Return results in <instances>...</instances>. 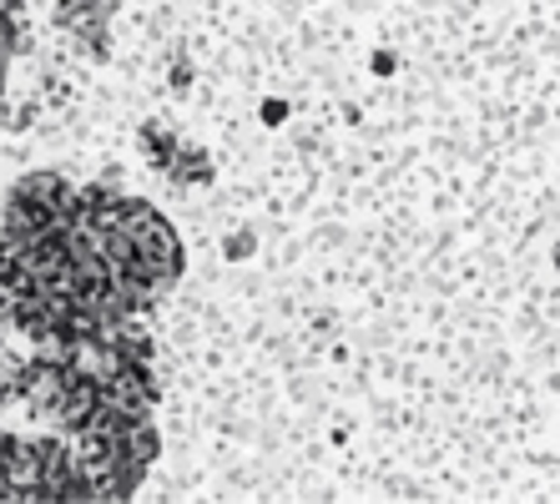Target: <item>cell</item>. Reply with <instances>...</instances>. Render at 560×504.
Returning <instances> with one entry per match:
<instances>
[{
    "label": "cell",
    "mask_w": 560,
    "mask_h": 504,
    "mask_svg": "<svg viewBox=\"0 0 560 504\" xmlns=\"http://www.w3.org/2000/svg\"><path fill=\"white\" fill-rule=\"evenodd\" d=\"M167 177L177 181V187H202V181H212L208 152H197L192 142H183V146H177V156L167 162Z\"/></svg>",
    "instance_id": "obj_1"
},
{
    "label": "cell",
    "mask_w": 560,
    "mask_h": 504,
    "mask_svg": "<svg viewBox=\"0 0 560 504\" xmlns=\"http://www.w3.org/2000/svg\"><path fill=\"white\" fill-rule=\"evenodd\" d=\"M177 146H183V137H177L172 127H162V121H147L142 127V156L156 172H167V162L177 156Z\"/></svg>",
    "instance_id": "obj_2"
},
{
    "label": "cell",
    "mask_w": 560,
    "mask_h": 504,
    "mask_svg": "<svg viewBox=\"0 0 560 504\" xmlns=\"http://www.w3.org/2000/svg\"><path fill=\"white\" fill-rule=\"evenodd\" d=\"M253 253V233H233L228 237V258H248Z\"/></svg>",
    "instance_id": "obj_3"
},
{
    "label": "cell",
    "mask_w": 560,
    "mask_h": 504,
    "mask_svg": "<svg viewBox=\"0 0 560 504\" xmlns=\"http://www.w3.org/2000/svg\"><path fill=\"white\" fill-rule=\"evenodd\" d=\"M5 81H11V51L0 46V96H5Z\"/></svg>",
    "instance_id": "obj_4"
}]
</instances>
